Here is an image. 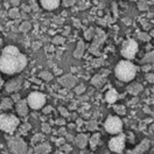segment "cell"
Wrapping results in <instances>:
<instances>
[{
  "mask_svg": "<svg viewBox=\"0 0 154 154\" xmlns=\"http://www.w3.org/2000/svg\"><path fill=\"white\" fill-rule=\"evenodd\" d=\"M149 70H151V66H148V64H146V66L143 67V71H145V72L146 71H149Z\"/></svg>",
  "mask_w": 154,
  "mask_h": 154,
  "instance_id": "ab89813d",
  "label": "cell"
},
{
  "mask_svg": "<svg viewBox=\"0 0 154 154\" xmlns=\"http://www.w3.org/2000/svg\"><path fill=\"white\" fill-rule=\"evenodd\" d=\"M41 140H43V135L41 134V133H38V134H35L32 138V143H33V144H34V143H38V141H41Z\"/></svg>",
  "mask_w": 154,
  "mask_h": 154,
  "instance_id": "4316f807",
  "label": "cell"
},
{
  "mask_svg": "<svg viewBox=\"0 0 154 154\" xmlns=\"http://www.w3.org/2000/svg\"><path fill=\"white\" fill-rule=\"evenodd\" d=\"M27 103H28L29 107L33 110L42 109L46 104V96L41 92H38V91L30 92L29 96L27 97Z\"/></svg>",
  "mask_w": 154,
  "mask_h": 154,
  "instance_id": "8992f818",
  "label": "cell"
},
{
  "mask_svg": "<svg viewBox=\"0 0 154 154\" xmlns=\"http://www.w3.org/2000/svg\"><path fill=\"white\" fill-rule=\"evenodd\" d=\"M146 79L148 82H151V83H154V75L153 74H147L146 75Z\"/></svg>",
  "mask_w": 154,
  "mask_h": 154,
  "instance_id": "836d02e7",
  "label": "cell"
},
{
  "mask_svg": "<svg viewBox=\"0 0 154 154\" xmlns=\"http://www.w3.org/2000/svg\"><path fill=\"white\" fill-rule=\"evenodd\" d=\"M148 148H149V140H148V139H144L137 147H134V148L131 149V151H128L127 154H143V153H145Z\"/></svg>",
  "mask_w": 154,
  "mask_h": 154,
  "instance_id": "9c48e42d",
  "label": "cell"
},
{
  "mask_svg": "<svg viewBox=\"0 0 154 154\" xmlns=\"http://www.w3.org/2000/svg\"><path fill=\"white\" fill-rule=\"evenodd\" d=\"M116 77L122 82H130L137 75V68L128 60L120 61L115 69Z\"/></svg>",
  "mask_w": 154,
  "mask_h": 154,
  "instance_id": "7a4b0ae2",
  "label": "cell"
},
{
  "mask_svg": "<svg viewBox=\"0 0 154 154\" xmlns=\"http://www.w3.org/2000/svg\"><path fill=\"white\" fill-rule=\"evenodd\" d=\"M64 144V139L61 137V139H58V140H56V145L57 146H62V145Z\"/></svg>",
  "mask_w": 154,
  "mask_h": 154,
  "instance_id": "8d00e7d4",
  "label": "cell"
},
{
  "mask_svg": "<svg viewBox=\"0 0 154 154\" xmlns=\"http://www.w3.org/2000/svg\"><path fill=\"white\" fill-rule=\"evenodd\" d=\"M60 113L62 115V117H64V118L69 116V112H68V110L66 107H60Z\"/></svg>",
  "mask_w": 154,
  "mask_h": 154,
  "instance_id": "1f68e13d",
  "label": "cell"
},
{
  "mask_svg": "<svg viewBox=\"0 0 154 154\" xmlns=\"http://www.w3.org/2000/svg\"><path fill=\"white\" fill-rule=\"evenodd\" d=\"M124 147H125V134H123V133H118L117 137H113L109 141L110 151H112L115 153H122Z\"/></svg>",
  "mask_w": 154,
  "mask_h": 154,
  "instance_id": "52a82bcc",
  "label": "cell"
},
{
  "mask_svg": "<svg viewBox=\"0 0 154 154\" xmlns=\"http://www.w3.org/2000/svg\"><path fill=\"white\" fill-rule=\"evenodd\" d=\"M99 139H100V134L99 133H95L90 138V147H91V149L96 148V146L99 144Z\"/></svg>",
  "mask_w": 154,
  "mask_h": 154,
  "instance_id": "ffe728a7",
  "label": "cell"
},
{
  "mask_svg": "<svg viewBox=\"0 0 154 154\" xmlns=\"http://www.w3.org/2000/svg\"><path fill=\"white\" fill-rule=\"evenodd\" d=\"M30 130V125H29L28 123H25L23 125H21V132L23 133V132H27Z\"/></svg>",
  "mask_w": 154,
  "mask_h": 154,
  "instance_id": "4dcf8cb0",
  "label": "cell"
},
{
  "mask_svg": "<svg viewBox=\"0 0 154 154\" xmlns=\"http://www.w3.org/2000/svg\"><path fill=\"white\" fill-rule=\"evenodd\" d=\"M91 83H92L96 88H102L103 85H104V83H105V79H104V77L103 76L97 75V76H95L94 78H92Z\"/></svg>",
  "mask_w": 154,
  "mask_h": 154,
  "instance_id": "d6986e66",
  "label": "cell"
},
{
  "mask_svg": "<svg viewBox=\"0 0 154 154\" xmlns=\"http://www.w3.org/2000/svg\"><path fill=\"white\" fill-rule=\"evenodd\" d=\"M153 60H154V53H149V54H147L144 57L143 62H144V63H148V62H152Z\"/></svg>",
  "mask_w": 154,
  "mask_h": 154,
  "instance_id": "484cf974",
  "label": "cell"
},
{
  "mask_svg": "<svg viewBox=\"0 0 154 154\" xmlns=\"http://www.w3.org/2000/svg\"><path fill=\"white\" fill-rule=\"evenodd\" d=\"M58 134L61 135V137H63V135L67 134V131H66V127H61L60 130H58Z\"/></svg>",
  "mask_w": 154,
  "mask_h": 154,
  "instance_id": "d590c367",
  "label": "cell"
},
{
  "mask_svg": "<svg viewBox=\"0 0 154 154\" xmlns=\"http://www.w3.org/2000/svg\"><path fill=\"white\" fill-rule=\"evenodd\" d=\"M60 83L66 88H72L76 84V78L71 76V75H67V76H63L60 78Z\"/></svg>",
  "mask_w": 154,
  "mask_h": 154,
  "instance_id": "7c38bea8",
  "label": "cell"
},
{
  "mask_svg": "<svg viewBox=\"0 0 154 154\" xmlns=\"http://www.w3.org/2000/svg\"><path fill=\"white\" fill-rule=\"evenodd\" d=\"M12 99H13V102L18 103V102L20 100V95L19 94H14V95H12Z\"/></svg>",
  "mask_w": 154,
  "mask_h": 154,
  "instance_id": "e575fe53",
  "label": "cell"
},
{
  "mask_svg": "<svg viewBox=\"0 0 154 154\" xmlns=\"http://www.w3.org/2000/svg\"><path fill=\"white\" fill-rule=\"evenodd\" d=\"M84 90H85V87H84L83 84H81V85H78V87L75 88V94H76V95H81V94L84 92Z\"/></svg>",
  "mask_w": 154,
  "mask_h": 154,
  "instance_id": "83f0119b",
  "label": "cell"
},
{
  "mask_svg": "<svg viewBox=\"0 0 154 154\" xmlns=\"http://www.w3.org/2000/svg\"><path fill=\"white\" fill-rule=\"evenodd\" d=\"M141 90H143V85L139 84V83H132V84H130L127 87V92L131 94V95H134V96L138 95Z\"/></svg>",
  "mask_w": 154,
  "mask_h": 154,
  "instance_id": "e0dca14e",
  "label": "cell"
},
{
  "mask_svg": "<svg viewBox=\"0 0 154 154\" xmlns=\"http://www.w3.org/2000/svg\"><path fill=\"white\" fill-rule=\"evenodd\" d=\"M105 99L109 104H113V103L117 102V99H118V94H117V91H116L115 89H111V90H109V91L106 92Z\"/></svg>",
  "mask_w": 154,
  "mask_h": 154,
  "instance_id": "2e32d148",
  "label": "cell"
},
{
  "mask_svg": "<svg viewBox=\"0 0 154 154\" xmlns=\"http://www.w3.org/2000/svg\"><path fill=\"white\" fill-rule=\"evenodd\" d=\"M50 149H51V147L49 146V144L43 143V144H40L34 147V154H48Z\"/></svg>",
  "mask_w": 154,
  "mask_h": 154,
  "instance_id": "9a60e30c",
  "label": "cell"
},
{
  "mask_svg": "<svg viewBox=\"0 0 154 154\" xmlns=\"http://www.w3.org/2000/svg\"><path fill=\"white\" fill-rule=\"evenodd\" d=\"M28 103H27V99H20L19 102L17 103V112L18 115L23 117V116H27L28 113Z\"/></svg>",
  "mask_w": 154,
  "mask_h": 154,
  "instance_id": "8fae6325",
  "label": "cell"
},
{
  "mask_svg": "<svg viewBox=\"0 0 154 154\" xmlns=\"http://www.w3.org/2000/svg\"><path fill=\"white\" fill-rule=\"evenodd\" d=\"M41 5L43 8L48 11L55 10L60 5V0H41Z\"/></svg>",
  "mask_w": 154,
  "mask_h": 154,
  "instance_id": "5bb4252c",
  "label": "cell"
},
{
  "mask_svg": "<svg viewBox=\"0 0 154 154\" xmlns=\"http://www.w3.org/2000/svg\"><path fill=\"white\" fill-rule=\"evenodd\" d=\"M74 141H75L76 146H78L79 148H84L88 145V143H89V139H88L87 134H84V133H78V134L75 137Z\"/></svg>",
  "mask_w": 154,
  "mask_h": 154,
  "instance_id": "4fadbf2b",
  "label": "cell"
},
{
  "mask_svg": "<svg viewBox=\"0 0 154 154\" xmlns=\"http://www.w3.org/2000/svg\"><path fill=\"white\" fill-rule=\"evenodd\" d=\"M56 124L60 126H63L66 124V119H64V117H61V118H58L57 120H56Z\"/></svg>",
  "mask_w": 154,
  "mask_h": 154,
  "instance_id": "d6a6232c",
  "label": "cell"
},
{
  "mask_svg": "<svg viewBox=\"0 0 154 154\" xmlns=\"http://www.w3.org/2000/svg\"><path fill=\"white\" fill-rule=\"evenodd\" d=\"M8 148L13 154H27L28 146L25 143V140L20 137H12L8 138Z\"/></svg>",
  "mask_w": 154,
  "mask_h": 154,
  "instance_id": "277c9868",
  "label": "cell"
},
{
  "mask_svg": "<svg viewBox=\"0 0 154 154\" xmlns=\"http://www.w3.org/2000/svg\"><path fill=\"white\" fill-rule=\"evenodd\" d=\"M40 77L43 78V81H50L53 78V75L50 72H48V71H43V72L40 74Z\"/></svg>",
  "mask_w": 154,
  "mask_h": 154,
  "instance_id": "603a6c76",
  "label": "cell"
},
{
  "mask_svg": "<svg viewBox=\"0 0 154 154\" xmlns=\"http://www.w3.org/2000/svg\"><path fill=\"white\" fill-rule=\"evenodd\" d=\"M13 106V99L12 98H4L1 104H0V110H10Z\"/></svg>",
  "mask_w": 154,
  "mask_h": 154,
  "instance_id": "ac0fdd59",
  "label": "cell"
},
{
  "mask_svg": "<svg viewBox=\"0 0 154 154\" xmlns=\"http://www.w3.org/2000/svg\"><path fill=\"white\" fill-rule=\"evenodd\" d=\"M83 125V120L81 118H77V122H76V127H79V126Z\"/></svg>",
  "mask_w": 154,
  "mask_h": 154,
  "instance_id": "74e56055",
  "label": "cell"
},
{
  "mask_svg": "<svg viewBox=\"0 0 154 154\" xmlns=\"http://www.w3.org/2000/svg\"><path fill=\"white\" fill-rule=\"evenodd\" d=\"M21 84H22L21 78H15V79L10 81V82L5 85V89H6L7 92H17L18 90H20Z\"/></svg>",
  "mask_w": 154,
  "mask_h": 154,
  "instance_id": "30bf717a",
  "label": "cell"
},
{
  "mask_svg": "<svg viewBox=\"0 0 154 154\" xmlns=\"http://www.w3.org/2000/svg\"><path fill=\"white\" fill-rule=\"evenodd\" d=\"M138 51V45L134 40H127L122 48V55L127 60H132Z\"/></svg>",
  "mask_w": 154,
  "mask_h": 154,
  "instance_id": "ba28073f",
  "label": "cell"
},
{
  "mask_svg": "<svg viewBox=\"0 0 154 154\" xmlns=\"http://www.w3.org/2000/svg\"><path fill=\"white\" fill-rule=\"evenodd\" d=\"M104 127L107 133L118 134L123 131V122L118 116H109L104 123Z\"/></svg>",
  "mask_w": 154,
  "mask_h": 154,
  "instance_id": "5b68a950",
  "label": "cell"
},
{
  "mask_svg": "<svg viewBox=\"0 0 154 154\" xmlns=\"http://www.w3.org/2000/svg\"><path fill=\"white\" fill-rule=\"evenodd\" d=\"M53 111V107L51 106H43V109H42V112H43V115H48V113H50Z\"/></svg>",
  "mask_w": 154,
  "mask_h": 154,
  "instance_id": "f546056e",
  "label": "cell"
},
{
  "mask_svg": "<svg viewBox=\"0 0 154 154\" xmlns=\"http://www.w3.org/2000/svg\"><path fill=\"white\" fill-rule=\"evenodd\" d=\"M83 48H84L83 43H82V42H79V43H78V48H77V50L75 51V56H76V57H81V56H82Z\"/></svg>",
  "mask_w": 154,
  "mask_h": 154,
  "instance_id": "cb8c5ba5",
  "label": "cell"
},
{
  "mask_svg": "<svg viewBox=\"0 0 154 154\" xmlns=\"http://www.w3.org/2000/svg\"><path fill=\"white\" fill-rule=\"evenodd\" d=\"M60 147H61V151H63V152H66V153L71 151V146L68 144H63L62 146H60Z\"/></svg>",
  "mask_w": 154,
  "mask_h": 154,
  "instance_id": "f1b7e54d",
  "label": "cell"
},
{
  "mask_svg": "<svg viewBox=\"0 0 154 154\" xmlns=\"http://www.w3.org/2000/svg\"><path fill=\"white\" fill-rule=\"evenodd\" d=\"M2 87V79H1V77H0V88Z\"/></svg>",
  "mask_w": 154,
  "mask_h": 154,
  "instance_id": "60d3db41",
  "label": "cell"
},
{
  "mask_svg": "<svg viewBox=\"0 0 154 154\" xmlns=\"http://www.w3.org/2000/svg\"><path fill=\"white\" fill-rule=\"evenodd\" d=\"M87 128L89 131H96L98 128V124H97L96 120H90L87 123Z\"/></svg>",
  "mask_w": 154,
  "mask_h": 154,
  "instance_id": "7402d4cb",
  "label": "cell"
},
{
  "mask_svg": "<svg viewBox=\"0 0 154 154\" xmlns=\"http://www.w3.org/2000/svg\"><path fill=\"white\" fill-rule=\"evenodd\" d=\"M27 66V58L15 46H7L0 56V71L6 75L20 72Z\"/></svg>",
  "mask_w": 154,
  "mask_h": 154,
  "instance_id": "6da1fadb",
  "label": "cell"
},
{
  "mask_svg": "<svg viewBox=\"0 0 154 154\" xmlns=\"http://www.w3.org/2000/svg\"><path fill=\"white\" fill-rule=\"evenodd\" d=\"M20 125V120L14 115L2 113L0 115V130L6 133H13Z\"/></svg>",
  "mask_w": 154,
  "mask_h": 154,
  "instance_id": "3957f363",
  "label": "cell"
},
{
  "mask_svg": "<svg viewBox=\"0 0 154 154\" xmlns=\"http://www.w3.org/2000/svg\"><path fill=\"white\" fill-rule=\"evenodd\" d=\"M66 137H67V138H66V140H67V141H72V140L75 139V138H74V135H71V134H66Z\"/></svg>",
  "mask_w": 154,
  "mask_h": 154,
  "instance_id": "f35d334b",
  "label": "cell"
},
{
  "mask_svg": "<svg viewBox=\"0 0 154 154\" xmlns=\"http://www.w3.org/2000/svg\"><path fill=\"white\" fill-rule=\"evenodd\" d=\"M41 128H42L43 133H50L51 132V127H50V125H49L48 123H42Z\"/></svg>",
  "mask_w": 154,
  "mask_h": 154,
  "instance_id": "d4e9b609",
  "label": "cell"
},
{
  "mask_svg": "<svg viewBox=\"0 0 154 154\" xmlns=\"http://www.w3.org/2000/svg\"><path fill=\"white\" fill-rule=\"evenodd\" d=\"M113 109H115L116 113H117L118 116L126 115V109H125V106L124 105H117V106H115Z\"/></svg>",
  "mask_w": 154,
  "mask_h": 154,
  "instance_id": "44dd1931",
  "label": "cell"
}]
</instances>
